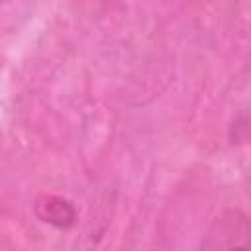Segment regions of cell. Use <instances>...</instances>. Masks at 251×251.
I'll return each mask as SVG.
<instances>
[{
  "label": "cell",
  "mask_w": 251,
  "mask_h": 251,
  "mask_svg": "<svg viewBox=\"0 0 251 251\" xmlns=\"http://www.w3.org/2000/svg\"><path fill=\"white\" fill-rule=\"evenodd\" d=\"M249 224L239 210H226L210 227L200 251H247Z\"/></svg>",
  "instance_id": "obj_1"
},
{
  "label": "cell",
  "mask_w": 251,
  "mask_h": 251,
  "mask_svg": "<svg viewBox=\"0 0 251 251\" xmlns=\"http://www.w3.org/2000/svg\"><path fill=\"white\" fill-rule=\"evenodd\" d=\"M33 214L37 220L57 229H69L76 224L75 204L57 194H39L33 200Z\"/></svg>",
  "instance_id": "obj_2"
}]
</instances>
